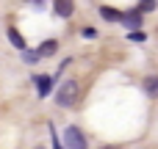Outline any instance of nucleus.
Segmentation results:
<instances>
[{"mask_svg":"<svg viewBox=\"0 0 158 149\" xmlns=\"http://www.w3.org/2000/svg\"><path fill=\"white\" fill-rule=\"evenodd\" d=\"M78 97H81V86H78L75 80H64V83L58 86V91H56V102H58L61 108H72V105L78 102Z\"/></svg>","mask_w":158,"mask_h":149,"instance_id":"1","label":"nucleus"},{"mask_svg":"<svg viewBox=\"0 0 158 149\" xmlns=\"http://www.w3.org/2000/svg\"><path fill=\"white\" fill-rule=\"evenodd\" d=\"M64 147L67 149H86V138H83V133L78 130V127H67L64 130Z\"/></svg>","mask_w":158,"mask_h":149,"instance_id":"2","label":"nucleus"},{"mask_svg":"<svg viewBox=\"0 0 158 149\" xmlns=\"http://www.w3.org/2000/svg\"><path fill=\"white\" fill-rule=\"evenodd\" d=\"M53 11H56L58 17H72L75 6H72V3H67V0H58V3H53Z\"/></svg>","mask_w":158,"mask_h":149,"instance_id":"3","label":"nucleus"},{"mask_svg":"<svg viewBox=\"0 0 158 149\" xmlns=\"http://www.w3.org/2000/svg\"><path fill=\"white\" fill-rule=\"evenodd\" d=\"M36 86H39V97H47L50 94V86H53V77L50 75H42V77H36Z\"/></svg>","mask_w":158,"mask_h":149,"instance_id":"4","label":"nucleus"},{"mask_svg":"<svg viewBox=\"0 0 158 149\" xmlns=\"http://www.w3.org/2000/svg\"><path fill=\"white\" fill-rule=\"evenodd\" d=\"M100 14H103L108 22H122V14H119V11H114V8H108V6H100Z\"/></svg>","mask_w":158,"mask_h":149,"instance_id":"5","label":"nucleus"},{"mask_svg":"<svg viewBox=\"0 0 158 149\" xmlns=\"http://www.w3.org/2000/svg\"><path fill=\"white\" fill-rule=\"evenodd\" d=\"M144 91L150 97H158V77H144Z\"/></svg>","mask_w":158,"mask_h":149,"instance_id":"6","label":"nucleus"},{"mask_svg":"<svg viewBox=\"0 0 158 149\" xmlns=\"http://www.w3.org/2000/svg\"><path fill=\"white\" fill-rule=\"evenodd\" d=\"M56 50H58V41H56V39H50V41H44V44L39 47V55H53Z\"/></svg>","mask_w":158,"mask_h":149,"instance_id":"7","label":"nucleus"},{"mask_svg":"<svg viewBox=\"0 0 158 149\" xmlns=\"http://www.w3.org/2000/svg\"><path fill=\"white\" fill-rule=\"evenodd\" d=\"M122 22H125V25H131V28H136V25H142V14H139V11H133V14L122 17Z\"/></svg>","mask_w":158,"mask_h":149,"instance_id":"8","label":"nucleus"},{"mask_svg":"<svg viewBox=\"0 0 158 149\" xmlns=\"http://www.w3.org/2000/svg\"><path fill=\"white\" fill-rule=\"evenodd\" d=\"M8 36H11V44H14V47H19V50L25 53V41H22V36H19L14 28H8Z\"/></svg>","mask_w":158,"mask_h":149,"instance_id":"9","label":"nucleus"},{"mask_svg":"<svg viewBox=\"0 0 158 149\" xmlns=\"http://www.w3.org/2000/svg\"><path fill=\"white\" fill-rule=\"evenodd\" d=\"M22 58H25V64H36V61H39V53H33V50H25V53H22Z\"/></svg>","mask_w":158,"mask_h":149,"instance_id":"10","label":"nucleus"},{"mask_svg":"<svg viewBox=\"0 0 158 149\" xmlns=\"http://www.w3.org/2000/svg\"><path fill=\"white\" fill-rule=\"evenodd\" d=\"M153 8H156V3H142V6H139V8H136V11H139V14H142V11H153Z\"/></svg>","mask_w":158,"mask_h":149,"instance_id":"11","label":"nucleus"},{"mask_svg":"<svg viewBox=\"0 0 158 149\" xmlns=\"http://www.w3.org/2000/svg\"><path fill=\"white\" fill-rule=\"evenodd\" d=\"M131 41H144V33H142V30H139V33H133V36H131Z\"/></svg>","mask_w":158,"mask_h":149,"instance_id":"12","label":"nucleus"},{"mask_svg":"<svg viewBox=\"0 0 158 149\" xmlns=\"http://www.w3.org/2000/svg\"><path fill=\"white\" fill-rule=\"evenodd\" d=\"M103 149H119V147H103Z\"/></svg>","mask_w":158,"mask_h":149,"instance_id":"13","label":"nucleus"},{"mask_svg":"<svg viewBox=\"0 0 158 149\" xmlns=\"http://www.w3.org/2000/svg\"><path fill=\"white\" fill-rule=\"evenodd\" d=\"M33 149H44V147H33Z\"/></svg>","mask_w":158,"mask_h":149,"instance_id":"14","label":"nucleus"}]
</instances>
